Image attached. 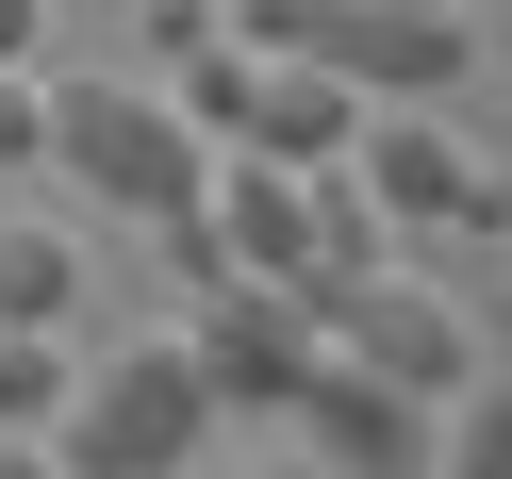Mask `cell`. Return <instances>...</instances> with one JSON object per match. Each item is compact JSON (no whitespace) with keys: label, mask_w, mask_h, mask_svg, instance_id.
<instances>
[{"label":"cell","mask_w":512,"mask_h":479,"mask_svg":"<svg viewBox=\"0 0 512 479\" xmlns=\"http://www.w3.org/2000/svg\"><path fill=\"white\" fill-rule=\"evenodd\" d=\"M199 430H215V380H199V347L182 331H133L116 364H83L67 380V479H199Z\"/></svg>","instance_id":"2"},{"label":"cell","mask_w":512,"mask_h":479,"mask_svg":"<svg viewBox=\"0 0 512 479\" xmlns=\"http://www.w3.org/2000/svg\"><path fill=\"white\" fill-rule=\"evenodd\" d=\"M232 149H265V166H298V182H314V166H347V149H364V83H331V67H298V50H281Z\"/></svg>","instance_id":"7"},{"label":"cell","mask_w":512,"mask_h":479,"mask_svg":"<svg viewBox=\"0 0 512 479\" xmlns=\"http://www.w3.org/2000/svg\"><path fill=\"white\" fill-rule=\"evenodd\" d=\"M67 331H0V430H67Z\"/></svg>","instance_id":"11"},{"label":"cell","mask_w":512,"mask_h":479,"mask_svg":"<svg viewBox=\"0 0 512 479\" xmlns=\"http://www.w3.org/2000/svg\"><path fill=\"white\" fill-rule=\"evenodd\" d=\"M0 479H67V446H50V430H0Z\"/></svg>","instance_id":"13"},{"label":"cell","mask_w":512,"mask_h":479,"mask_svg":"<svg viewBox=\"0 0 512 479\" xmlns=\"http://www.w3.org/2000/svg\"><path fill=\"white\" fill-rule=\"evenodd\" d=\"M50 166H67L100 215H133V232H166V215H199V199H215V133L166 100V83H133V67L50 83Z\"/></svg>","instance_id":"1"},{"label":"cell","mask_w":512,"mask_h":479,"mask_svg":"<svg viewBox=\"0 0 512 479\" xmlns=\"http://www.w3.org/2000/svg\"><path fill=\"white\" fill-rule=\"evenodd\" d=\"M347 182H364L397 232H512V182L446 133V100H364V166Z\"/></svg>","instance_id":"3"},{"label":"cell","mask_w":512,"mask_h":479,"mask_svg":"<svg viewBox=\"0 0 512 479\" xmlns=\"http://www.w3.org/2000/svg\"><path fill=\"white\" fill-rule=\"evenodd\" d=\"M430 479H512V380H496V364L446 397V430H430Z\"/></svg>","instance_id":"9"},{"label":"cell","mask_w":512,"mask_h":479,"mask_svg":"<svg viewBox=\"0 0 512 479\" xmlns=\"http://www.w3.org/2000/svg\"><path fill=\"white\" fill-rule=\"evenodd\" d=\"M166 100L199 116L215 149H232V133H248V100H265V50H232V34H215V50H182V67H166Z\"/></svg>","instance_id":"10"},{"label":"cell","mask_w":512,"mask_h":479,"mask_svg":"<svg viewBox=\"0 0 512 479\" xmlns=\"http://www.w3.org/2000/svg\"><path fill=\"white\" fill-rule=\"evenodd\" d=\"M331 347H347V364H380L397 397H430V413H446V397L479 380V314L446 298V281H413V265L347 281V298H331Z\"/></svg>","instance_id":"4"},{"label":"cell","mask_w":512,"mask_h":479,"mask_svg":"<svg viewBox=\"0 0 512 479\" xmlns=\"http://www.w3.org/2000/svg\"><path fill=\"white\" fill-rule=\"evenodd\" d=\"M182 347H199L215 413H298V380L331 364V331H314V298H281V281H215Z\"/></svg>","instance_id":"5"},{"label":"cell","mask_w":512,"mask_h":479,"mask_svg":"<svg viewBox=\"0 0 512 479\" xmlns=\"http://www.w3.org/2000/svg\"><path fill=\"white\" fill-rule=\"evenodd\" d=\"M34 34H50V0H0V67H34Z\"/></svg>","instance_id":"14"},{"label":"cell","mask_w":512,"mask_h":479,"mask_svg":"<svg viewBox=\"0 0 512 479\" xmlns=\"http://www.w3.org/2000/svg\"><path fill=\"white\" fill-rule=\"evenodd\" d=\"M67 298H83V248L34 232V215H0V331H67Z\"/></svg>","instance_id":"8"},{"label":"cell","mask_w":512,"mask_h":479,"mask_svg":"<svg viewBox=\"0 0 512 479\" xmlns=\"http://www.w3.org/2000/svg\"><path fill=\"white\" fill-rule=\"evenodd\" d=\"M17 166H50V83L34 67H0V182H17Z\"/></svg>","instance_id":"12"},{"label":"cell","mask_w":512,"mask_h":479,"mask_svg":"<svg viewBox=\"0 0 512 479\" xmlns=\"http://www.w3.org/2000/svg\"><path fill=\"white\" fill-rule=\"evenodd\" d=\"M298 430L331 446L347 479H430V430H446V413H430V397H397L380 364H347V347H331V364L298 380Z\"/></svg>","instance_id":"6"}]
</instances>
